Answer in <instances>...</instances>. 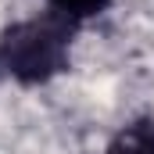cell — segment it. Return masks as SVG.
<instances>
[{"mask_svg": "<svg viewBox=\"0 0 154 154\" xmlns=\"http://www.w3.org/2000/svg\"><path fill=\"white\" fill-rule=\"evenodd\" d=\"M100 154H154V115H136L108 136Z\"/></svg>", "mask_w": 154, "mask_h": 154, "instance_id": "cell-2", "label": "cell"}, {"mask_svg": "<svg viewBox=\"0 0 154 154\" xmlns=\"http://www.w3.org/2000/svg\"><path fill=\"white\" fill-rule=\"evenodd\" d=\"M43 4H47V11H54V14L68 18L72 25L82 29L86 22H93V18H100V14H108L115 0H43Z\"/></svg>", "mask_w": 154, "mask_h": 154, "instance_id": "cell-3", "label": "cell"}, {"mask_svg": "<svg viewBox=\"0 0 154 154\" xmlns=\"http://www.w3.org/2000/svg\"><path fill=\"white\" fill-rule=\"evenodd\" d=\"M79 25L68 18L43 11L32 18H18L0 29V75L36 90L72 68V47Z\"/></svg>", "mask_w": 154, "mask_h": 154, "instance_id": "cell-1", "label": "cell"}]
</instances>
